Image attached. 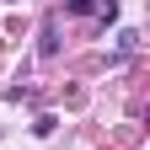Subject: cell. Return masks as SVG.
<instances>
[{
  "mask_svg": "<svg viewBox=\"0 0 150 150\" xmlns=\"http://www.w3.org/2000/svg\"><path fill=\"white\" fill-rule=\"evenodd\" d=\"M70 11H75V16H86V11H91V0H70Z\"/></svg>",
  "mask_w": 150,
  "mask_h": 150,
  "instance_id": "cell-1",
  "label": "cell"
}]
</instances>
